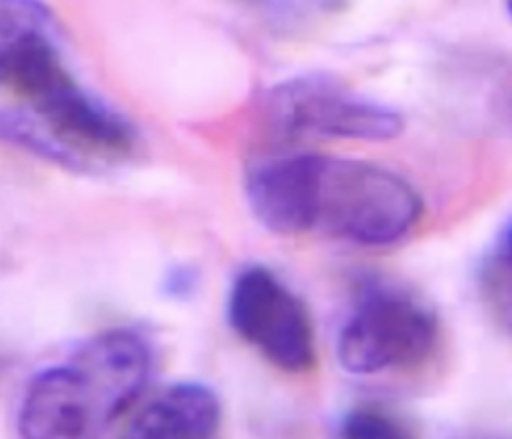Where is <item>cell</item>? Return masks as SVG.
Returning <instances> with one entry per match:
<instances>
[{"instance_id":"6","label":"cell","mask_w":512,"mask_h":439,"mask_svg":"<svg viewBox=\"0 0 512 439\" xmlns=\"http://www.w3.org/2000/svg\"><path fill=\"white\" fill-rule=\"evenodd\" d=\"M228 322L236 335L285 373L315 365L311 313L288 283L266 266L238 272L228 296Z\"/></svg>"},{"instance_id":"1","label":"cell","mask_w":512,"mask_h":439,"mask_svg":"<svg viewBox=\"0 0 512 439\" xmlns=\"http://www.w3.org/2000/svg\"><path fill=\"white\" fill-rule=\"evenodd\" d=\"M0 142L78 172L112 168L138 146L129 120L75 78L43 0H0Z\"/></svg>"},{"instance_id":"2","label":"cell","mask_w":512,"mask_h":439,"mask_svg":"<svg viewBox=\"0 0 512 439\" xmlns=\"http://www.w3.org/2000/svg\"><path fill=\"white\" fill-rule=\"evenodd\" d=\"M247 202L266 230L326 236L363 247L403 240L423 219V198L382 165L330 155L260 161L247 174Z\"/></svg>"},{"instance_id":"3","label":"cell","mask_w":512,"mask_h":439,"mask_svg":"<svg viewBox=\"0 0 512 439\" xmlns=\"http://www.w3.org/2000/svg\"><path fill=\"white\" fill-rule=\"evenodd\" d=\"M153 373V347L135 328H112L30 380L18 414L28 439L101 435L140 399Z\"/></svg>"},{"instance_id":"5","label":"cell","mask_w":512,"mask_h":439,"mask_svg":"<svg viewBox=\"0 0 512 439\" xmlns=\"http://www.w3.org/2000/svg\"><path fill=\"white\" fill-rule=\"evenodd\" d=\"M264 112L273 133L285 140L390 142L405 120L393 105L356 93L326 73H305L268 90Z\"/></svg>"},{"instance_id":"9","label":"cell","mask_w":512,"mask_h":439,"mask_svg":"<svg viewBox=\"0 0 512 439\" xmlns=\"http://www.w3.org/2000/svg\"><path fill=\"white\" fill-rule=\"evenodd\" d=\"M339 433L343 437H405L408 431L401 427V422L390 418L380 410H354L341 420Z\"/></svg>"},{"instance_id":"4","label":"cell","mask_w":512,"mask_h":439,"mask_svg":"<svg viewBox=\"0 0 512 439\" xmlns=\"http://www.w3.org/2000/svg\"><path fill=\"white\" fill-rule=\"evenodd\" d=\"M438 339V313L423 296L397 281L369 277L356 285L335 352L343 371L375 377L418 367Z\"/></svg>"},{"instance_id":"8","label":"cell","mask_w":512,"mask_h":439,"mask_svg":"<svg viewBox=\"0 0 512 439\" xmlns=\"http://www.w3.org/2000/svg\"><path fill=\"white\" fill-rule=\"evenodd\" d=\"M510 225L504 223L480 264V290L495 317L510 324Z\"/></svg>"},{"instance_id":"7","label":"cell","mask_w":512,"mask_h":439,"mask_svg":"<svg viewBox=\"0 0 512 439\" xmlns=\"http://www.w3.org/2000/svg\"><path fill=\"white\" fill-rule=\"evenodd\" d=\"M221 399L200 382H178L161 390L129 422V437L204 439L221 427Z\"/></svg>"},{"instance_id":"10","label":"cell","mask_w":512,"mask_h":439,"mask_svg":"<svg viewBox=\"0 0 512 439\" xmlns=\"http://www.w3.org/2000/svg\"><path fill=\"white\" fill-rule=\"evenodd\" d=\"M240 3H249V5H273L275 0H240Z\"/></svg>"}]
</instances>
